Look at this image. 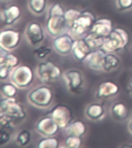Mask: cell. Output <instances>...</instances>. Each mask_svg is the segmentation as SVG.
<instances>
[{"label":"cell","instance_id":"6da1fadb","mask_svg":"<svg viewBox=\"0 0 132 148\" xmlns=\"http://www.w3.org/2000/svg\"><path fill=\"white\" fill-rule=\"evenodd\" d=\"M64 14V9L60 3H55L50 7L46 21V29L52 36L56 37L69 30Z\"/></svg>","mask_w":132,"mask_h":148},{"label":"cell","instance_id":"7a4b0ae2","mask_svg":"<svg viewBox=\"0 0 132 148\" xmlns=\"http://www.w3.org/2000/svg\"><path fill=\"white\" fill-rule=\"evenodd\" d=\"M129 42V34L123 28H114L105 38L102 48L107 53H116L122 50Z\"/></svg>","mask_w":132,"mask_h":148},{"label":"cell","instance_id":"3957f363","mask_svg":"<svg viewBox=\"0 0 132 148\" xmlns=\"http://www.w3.org/2000/svg\"><path fill=\"white\" fill-rule=\"evenodd\" d=\"M96 20V17L92 12L88 10L83 11L81 12L80 16L70 25L68 31L75 39L82 38L87 32H90V29Z\"/></svg>","mask_w":132,"mask_h":148},{"label":"cell","instance_id":"277c9868","mask_svg":"<svg viewBox=\"0 0 132 148\" xmlns=\"http://www.w3.org/2000/svg\"><path fill=\"white\" fill-rule=\"evenodd\" d=\"M0 112L17 120H23L26 116L25 109L14 97H6L1 99Z\"/></svg>","mask_w":132,"mask_h":148},{"label":"cell","instance_id":"5b68a950","mask_svg":"<svg viewBox=\"0 0 132 148\" xmlns=\"http://www.w3.org/2000/svg\"><path fill=\"white\" fill-rule=\"evenodd\" d=\"M29 100L32 104L38 107H47L53 99V92L47 86H40L30 92Z\"/></svg>","mask_w":132,"mask_h":148},{"label":"cell","instance_id":"8992f818","mask_svg":"<svg viewBox=\"0 0 132 148\" xmlns=\"http://www.w3.org/2000/svg\"><path fill=\"white\" fill-rule=\"evenodd\" d=\"M37 74L43 83L53 82L62 75V69L52 61H46L39 63L37 68Z\"/></svg>","mask_w":132,"mask_h":148},{"label":"cell","instance_id":"52a82bcc","mask_svg":"<svg viewBox=\"0 0 132 148\" xmlns=\"http://www.w3.org/2000/svg\"><path fill=\"white\" fill-rule=\"evenodd\" d=\"M34 73L28 66H18L12 72L11 79L19 88H27L32 84Z\"/></svg>","mask_w":132,"mask_h":148},{"label":"cell","instance_id":"ba28073f","mask_svg":"<svg viewBox=\"0 0 132 148\" xmlns=\"http://www.w3.org/2000/svg\"><path fill=\"white\" fill-rule=\"evenodd\" d=\"M50 116L59 125L60 129H66L67 126L73 121L74 118L71 109L63 104L56 106L51 110Z\"/></svg>","mask_w":132,"mask_h":148},{"label":"cell","instance_id":"9c48e42d","mask_svg":"<svg viewBox=\"0 0 132 148\" xmlns=\"http://www.w3.org/2000/svg\"><path fill=\"white\" fill-rule=\"evenodd\" d=\"M75 39L69 33H63L55 37L53 46L57 53L61 55H67L72 52Z\"/></svg>","mask_w":132,"mask_h":148},{"label":"cell","instance_id":"30bf717a","mask_svg":"<svg viewBox=\"0 0 132 148\" xmlns=\"http://www.w3.org/2000/svg\"><path fill=\"white\" fill-rule=\"evenodd\" d=\"M20 39L19 32L13 29H6L0 33V46L10 50L19 46Z\"/></svg>","mask_w":132,"mask_h":148},{"label":"cell","instance_id":"8fae6325","mask_svg":"<svg viewBox=\"0 0 132 148\" xmlns=\"http://www.w3.org/2000/svg\"><path fill=\"white\" fill-rule=\"evenodd\" d=\"M37 131L45 136H55L60 127L50 116L41 118L36 123Z\"/></svg>","mask_w":132,"mask_h":148},{"label":"cell","instance_id":"7c38bea8","mask_svg":"<svg viewBox=\"0 0 132 148\" xmlns=\"http://www.w3.org/2000/svg\"><path fill=\"white\" fill-rule=\"evenodd\" d=\"M67 87L73 92H77L83 83L82 73L76 69H71L65 72L63 75Z\"/></svg>","mask_w":132,"mask_h":148},{"label":"cell","instance_id":"4fadbf2b","mask_svg":"<svg viewBox=\"0 0 132 148\" xmlns=\"http://www.w3.org/2000/svg\"><path fill=\"white\" fill-rule=\"evenodd\" d=\"M25 36L32 46H36L37 44L42 42L45 36L41 24L37 22L30 23L25 30Z\"/></svg>","mask_w":132,"mask_h":148},{"label":"cell","instance_id":"5bb4252c","mask_svg":"<svg viewBox=\"0 0 132 148\" xmlns=\"http://www.w3.org/2000/svg\"><path fill=\"white\" fill-rule=\"evenodd\" d=\"M107 52L103 48L95 49L90 52L83 62L90 69L95 70L103 69V63Z\"/></svg>","mask_w":132,"mask_h":148},{"label":"cell","instance_id":"9a60e30c","mask_svg":"<svg viewBox=\"0 0 132 148\" xmlns=\"http://www.w3.org/2000/svg\"><path fill=\"white\" fill-rule=\"evenodd\" d=\"M113 29L112 21L110 18H102L95 21L90 32L100 36L107 37Z\"/></svg>","mask_w":132,"mask_h":148},{"label":"cell","instance_id":"2e32d148","mask_svg":"<svg viewBox=\"0 0 132 148\" xmlns=\"http://www.w3.org/2000/svg\"><path fill=\"white\" fill-rule=\"evenodd\" d=\"M92 51L84 38L76 39L74 41L72 53L78 61L83 62L88 54Z\"/></svg>","mask_w":132,"mask_h":148},{"label":"cell","instance_id":"e0dca14e","mask_svg":"<svg viewBox=\"0 0 132 148\" xmlns=\"http://www.w3.org/2000/svg\"><path fill=\"white\" fill-rule=\"evenodd\" d=\"M119 86L113 81H105L100 83L97 91L98 99H107L116 95L119 92Z\"/></svg>","mask_w":132,"mask_h":148},{"label":"cell","instance_id":"ac0fdd59","mask_svg":"<svg viewBox=\"0 0 132 148\" xmlns=\"http://www.w3.org/2000/svg\"><path fill=\"white\" fill-rule=\"evenodd\" d=\"M21 16L20 8L16 5H12L6 9H3L1 13L2 20L6 25H12Z\"/></svg>","mask_w":132,"mask_h":148},{"label":"cell","instance_id":"d6986e66","mask_svg":"<svg viewBox=\"0 0 132 148\" xmlns=\"http://www.w3.org/2000/svg\"><path fill=\"white\" fill-rule=\"evenodd\" d=\"M87 127L82 120H74L66 128V133L69 136H82L86 134Z\"/></svg>","mask_w":132,"mask_h":148},{"label":"cell","instance_id":"ffe728a7","mask_svg":"<svg viewBox=\"0 0 132 148\" xmlns=\"http://www.w3.org/2000/svg\"><path fill=\"white\" fill-rule=\"evenodd\" d=\"M86 116L91 120H100L105 114V110L103 105L100 103H91L87 107Z\"/></svg>","mask_w":132,"mask_h":148},{"label":"cell","instance_id":"44dd1931","mask_svg":"<svg viewBox=\"0 0 132 148\" xmlns=\"http://www.w3.org/2000/svg\"><path fill=\"white\" fill-rule=\"evenodd\" d=\"M111 113L113 117L118 120H126L129 116V109L122 102H118L111 107Z\"/></svg>","mask_w":132,"mask_h":148},{"label":"cell","instance_id":"7402d4cb","mask_svg":"<svg viewBox=\"0 0 132 148\" xmlns=\"http://www.w3.org/2000/svg\"><path fill=\"white\" fill-rule=\"evenodd\" d=\"M105 38L106 37L100 36H98V35L94 34L90 32H89V33L84 37L86 42H87L92 50L102 48L104 46Z\"/></svg>","mask_w":132,"mask_h":148},{"label":"cell","instance_id":"603a6c76","mask_svg":"<svg viewBox=\"0 0 132 148\" xmlns=\"http://www.w3.org/2000/svg\"><path fill=\"white\" fill-rule=\"evenodd\" d=\"M120 59L113 53H107L104 60L103 63V69L104 71H111L116 69L120 65Z\"/></svg>","mask_w":132,"mask_h":148},{"label":"cell","instance_id":"cb8c5ba5","mask_svg":"<svg viewBox=\"0 0 132 148\" xmlns=\"http://www.w3.org/2000/svg\"><path fill=\"white\" fill-rule=\"evenodd\" d=\"M29 7L35 14L43 13L46 7V0H30Z\"/></svg>","mask_w":132,"mask_h":148},{"label":"cell","instance_id":"d4e9b609","mask_svg":"<svg viewBox=\"0 0 132 148\" xmlns=\"http://www.w3.org/2000/svg\"><path fill=\"white\" fill-rule=\"evenodd\" d=\"M59 143L60 142L55 136H46L39 141L37 147L39 148H57Z\"/></svg>","mask_w":132,"mask_h":148},{"label":"cell","instance_id":"484cf974","mask_svg":"<svg viewBox=\"0 0 132 148\" xmlns=\"http://www.w3.org/2000/svg\"><path fill=\"white\" fill-rule=\"evenodd\" d=\"M18 86L13 83H3L1 86V91L5 97H15L18 92Z\"/></svg>","mask_w":132,"mask_h":148},{"label":"cell","instance_id":"4316f807","mask_svg":"<svg viewBox=\"0 0 132 148\" xmlns=\"http://www.w3.org/2000/svg\"><path fill=\"white\" fill-rule=\"evenodd\" d=\"M31 133L28 130H23L16 136V141L20 146H26L31 140Z\"/></svg>","mask_w":132,"mask_h":148},{"label":"cell","instance_id":"83f0119b","mask_svg":"<svg viewBox=\"0 0 132 148\" xmlns=\"http://www.w3.org/2000/svg\"><path fill=\"white\" fill-rule=\"evenodd\" d=\"M82 12L79 11L77 9H69L65 11V18L67 20V23L68 24L69 28L70 27V25L75 22L76 18H78L79 16H80V14Z\"/></svg>","mask_w":132,"mask_h":148},{"label":"cell","instance_id":"f1b7e54d","mask_svg":"<svg viewBox=\"0 0 132 148\" xmlns=\"http://www.w3.org/2000/svg\"><path fill=\"white\" fill-rule=\"evenodd\" d=\"M19 63V60L18 57L16 55L9 53L7 54L5 60H3V62H0V64L5 65L11 69H15L16 67L18 66Z\"/></svg>","mask_w":132,"mask_h":148},{"label":"cell","instance_id":"f546056e","mask_svg":"<svg viewBox=\"0 0 132 148\" xmlns=\"http://www.w3.org/2000/svg\"><path fill=\"white\" fill-rule=\"evenodd\" d=\"M65 147L68 148H79L82 144L81 136H69L65 140Z\"/></svg>","mask_w":132,"mask_h":148},{"label":"cell","instance_id":"4dcf8cb0","mask_svg":"<svg viewBox=\"0 0 132 148\" xmlns=\"http://www.w3.org/2000/svg\"><path fill=\"white\" fill-rule=\"evenodd\" d=\"M14 118L6 114H2L0 116V126L1 129L8 130L12 127V123Z\"/></svg>","mask_w":132,"mask_h":148},{"label":"cell","instance_id":"1f68e13d","mask_svg":"<svg viewBox=\"0 0 132 148\" xmlns=\"http://www.w3.org/2000/svg\"><path fill=\"white\" fill-rule=\"evenodd\" d=\"M51 52H52V49L50 48H48V47H46V46H41V47L36 49L33 53L39 59H44L49 54H50Z\"/></svg>","mask_w":132,"mask_h":148},{"label":"cell","instance_id":"d6a6232c","mask_svg":"<svg viewBox=\"0 0 132 148\" xmlns=\"http://www.w3.org/2000/svg\"><path fill=\"white\" fill-rule=\"evenodd\" d=\"M117 2L120 10H127L132 8V0H117Z\"/></svg>","mask_w":132,"mask_h":148},{"label":"cell","instance_id":"836d02e7","mask_svg":"<svg viewBox=\"0 0 132 148\" xmlns=\"http://www.w3.org/2000/svg\"><path fill=\"white\" fill-rule=\"evenodd\" d=\"M10 140V134L6 129H1L0 132V146H2L8 143Z\"/></svg>","mask_w":132,"mask_h":148},{"label":"cell","instance_id":"e575fe53","mask_svg":"<svg viewBox=\"0 0 132 148\" xmlns=\"http://www.w3.org/2000/svg\"><path fill=\"white\" fill-rule=\"evenodd\" d=\"M12 69L3 64H0V79L3 80L8 78Z\"/></svg>","mask_w":132,"mask_h":148},{"label":"cell","instance_id":"d590c367","mask_svg":"<svg viewBox=\"0 0 132 148\" xmlns=\"http://www.w3.org/2000/svg\"><path fill=\"white\" fill-rule=\"evenodd\" d=\"M128 88H129L130 92H131L132 93V79L131 81H130L129 84H128Z\"/></svg>","mask_w":132,"mask_h":148},{"label":"cell","instance_id":"8d00e7d4","mask_svg":"<svg viewBox=\"0 0 132 148\" xmlns=\"http://www.w3.org/2000/svg\"><path fill=\"white\" fill-rule=\"evenodd\" d=\"M129 130H130V131L132 133V120H131V122L130 123V124H129Z\"/></svg>","mask_w":132,"mask_h":148}]
</instances>
